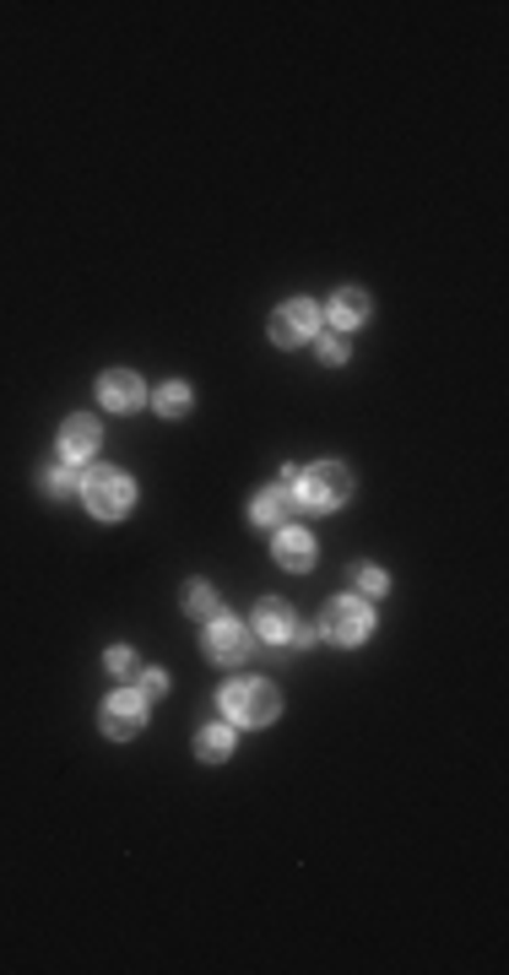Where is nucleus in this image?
Returning <instances> with one entry per match:
<instances>
[{"label": "nucleus", "mask_w": 509, "mask_h": 975, "mask_svg": "<svg viewBox=\"0 0 509 975\" xmlns=\"http://www.w3.org/2000/svg\"><path fill=\"white\" fill-rule=\"evenodd\" d=\"M298 504L309 510V515H331V510H341L347 504V494H352V472L341 466V461H315L309 472H298Z\"/></svg>", "instance_id": "nucleus-1"}, {"label": "nucleus", "mask_w": 509, "mask_h": 975, "mask_svg": "<svg viewBox=\"0 0 509 975\" xmlns=\"http://www.w3.org/2000/svg\"><path fill=\"white\" fill-rule=\"evenodd\" d=\"M82 499H87V510H92L98 521H120V515L136 504V488H131V477L114 472V466H87Z\"/></svg>", "instance_id": "nucleus-2"}, {"label": "nucleus", "mask_w": 509, "mask_h": 975, "mask_svg": "<svg viewBox=\"0 0 509 975\" xmlns=\"http://www.w3.org/2000/svg\"><path fill=\"white\" fill-rule=\"evenodd\" d=\"M223 710L234 726H271L282 715V694L271 683H228L223 689Z\"/></svg>", "instance_id": "nucleus-3"}, {"label": "nucleus", "mask_w": 509, "mask_h": 975, "mask_svg": "<svg viewBox=\"0 0 509 975\" xmlns=\"http://www.w3.org/2000/svg\"><path fill=\"white\" fill-rule=\"evenodd\" d=\"M369 628H374V608H369L363 597H337V602H326L320 634H326L331 645H363Z\"/></svg>", "instance_id": "nucleus-4"}, {"label": "nucleus", "mask_w": 509, "mask_h": 975, "mask_svg": "<svg viewBox=\"0 0 509 975\" xmlns=\"http://www.w3.org/2000/svg\"><path fill=\"white\" fill-rule=\"evenodd\" d=\"M309 337H320V304L287 298V304L271 315V342H276V348H298V342H309Z\"/></svg>", "instance_id": "nucleus-5"}, {"label": "nucleus", "mask_w": 509, "mask_h": 975, "mask_svg": "<svg viewBox=\"0 0 509 975\" xmlns=\"http://www.w3.org/2000/svg\"><path fill=\"white\" fill-rule=\"evenodd\" d=\"M201 645H206V656L217 661V667H239L245 656H250L255 634L245 623H234L228 613H217V619L206 623V634H201Z\"/></svg>", "instance_id": "nucleus-6"}, {"label": "nucleus", "mask_w": 509, "mask_h": 975, "mask_svg": "<svg viewBox=\"0 0 509 975\" xmlns=\"http://www.w3.org/2000/svg\"><path fill=\"white\" fill-rule=\"evenodd\" d=\"M142 726H147V694H142V689H125V694H114V700L103 705V737L125 742V737H136Z\"/></svg>", "instance_id": "nucleus-7"}, {"label": "nucleus", "mask_w": 509, "mask_h": 975, "mask_svg": "<svg viewBox=\"0 0 509 975\" xmlns=\"http://www.w3.org/2000/svg\"><path fill=\"white\" fill-rule=\"evenodd\" d=\"M98 401H103L109 412H136V407L147 401V385H142V374H131V369H109V374L98 379Z\"/></svg>", "instance_id": "nucleus-8"}, {"label": "nucleus", "mask_w": 509, "mask_h": 975, "mask_svg": "<svg viewBox=\"0 0 509 975\" xmlns=\"http://www.w3.org/2000/svg\"><path fill=\"white\" fill-rule=\"evenodd\" d=\"M271 558H276V569H287V575H304L309 564H315V536L304 532V526H276V542H271Z\"/></svg>", "instance_id": "nucleus-9"}, {"label": "nucleus", "mask_w": 509, "mask_h": 975, "mask_svg": "<svg viewBox=\"0 0 509 975\" xmlns=\"http://www.w3.org/2000/svg\"><path fill=\"white\" fill-rule=\"evenodd\" d=\"M298 515V499H293V488H260L250 499V521L260 532H276V526H287Z\"/></svg>", "instance_id": "nucleus-10"}, {"label": "nucleus", "mask_w": 509, "mask_h": 975, "mask_svg": "<svg viewBox=\"0 0 509 975\" xmlns=\"http://www.w3.org/2000/svg\"><path fill=\"white\" fill-rule=\"evenodd\" d=\"M320 320H326L331 331H358V326L369 320V293H363V287H341L337 298H331V309H320Z\"/></svg>", "instance_id": "nucleus-11"}, {"label": "nucleus", "mask_w": 509, "mask_h": 975, "mask_svg": "<svg viewBox=\"0 0 509 975\" xmlns=\"http://www.w3.org/2000/svg\"><path fill=\"white\" fill-rule=\"evenodd\" d=\"M293 608L282 602V597H265L260 608H255V634L265 639V645H287V634H293Z\"/></svg>", "instance_id": "nucleus-12"}, {"label": "nucleus", "mask_w": 509, "mask_h": 975, "mask_svg": "<svg viewBox=\"0 0 509 975\" xmlns=\"http://www.w3.org/2000/svg\"><path fill=\"white\" fill-rule=\"evenodd\" d=\"M98 418H87V412H77V418H66V429H60V450H66V461L71 466H82L87 455L98 450Z\"/></svg>", "instance_id": "nucleus-13"}, {"label": "nucleus", "mask_w": 509, "mask_h": 975, "mask_svg": "<svg viewBox=\"0 0 509 975\" xmlns=\"http://www.w3.org/2000/svg\"><path fill=\"white\" fill-rule=\"evenodd\" d=\"M77 488H82V472H77L71 461L44 466V494H49V499H66V494H77Z\"/></svg>", "instance_id": "nucleus-14"}, {"label": "nucleus", "mask_w": 509, "mask_h": 975, "mask_svg": "<svg viewBox=\"0 0 509 975\" xmlns=\"http://www.w3.org/2000/svg\"><path fill=\"white\" fill-rule=\"evenodd\" d=\"M195 753H201L206 764H223V759L234 753V732H228V726H206V732L195 737Z\"/></svg>", "instance_id": "nucleus-15"}, {"label": "nucleus", "mask_w": 509, "mask_h": 975, "mask_svg": "<svg viewBox=\"0 0 509 975\" xmlns=\"http://www.w3.org/2000/svg\"><path fill=\"white\" fill-rule=\"evenodd\" d=\"M184 613H190V619H201V623H212L217 613H223V602H217V591H212V586H201V580H195V586H184Z\"/></svg>", "instance_id": "nucleus-16"}, {"label": "nucleus", "mask_w": 509, "mask_h": 975, "mask_svg": "<svg viewBox=\"0 0 509 975\" xmlns=\"http://www.w3.org/2000/svg\"><path fill=\"white\" fill-rule=\"evenodd\" d=\"M152 407H158L163 418H184V412H190V385H163V390L152 396Z\"/></svg>", "instance_id": "nucleus-17"}, {"label": "nucleus", "mask_w": 509, "mask_h": 975, "mask_svg": "<svg viewBox=\"0 0 509 975\" xmlns=\"http://www.w3.org/2000/svg\"><path fill=\"white\" fill-rule=\"evenodd\" d=\"M358 591H363V597H380V591H391V575H385L380 564H358Z\"/></svg>", "instance_id": "nucleus-18"}, {"label": "nucleus", "mask_w": 509, "mask_h": 975, "mask_svg": "<svg viewBox=\"0 0 509 975\" xmlns=\"http://www.w3.org/2000/svg\"><path fill=\"white\" fill-rule=\"evenodd\" d=\"M315 353H320V363H347V337H341V331H320V337H315Z\"/></svg>", "instance_id": "nucleus-19"}, {"label": "nucleus", "mask_w": 509, "mask_h": 975, "mask_svg": "<svg viewBox=\"0 0 509 975\" xmlns=\"http://www.w3.org/2000/svg\"><path fill=\"white\" fill-rule=\"evenodd\" d=\"M103 667H109V672H114V678H136V656H131V650H125V645H114V650H109V656H103Z\"/></svg>", "instance_id": "nucleus-20"}, {"label": "nucleus", "mask_w": 509, "mask_h": 975, "mask_svg": "<svg viewBox=\"0 0 509 975\" xmlns=\"http://www.w3.org/2000/svg\"><path fill=\"white\" fill-rule=\"evenodd\" d=\"M315 639H320V628H315V623L293 619V634H287V645H293V650H304V645H315Z\"/></svg>", "instance_id": "nucleus-21"}, {"label": "nucleus", "mask_w": 509, "mask_h": 975, "mask_svg": "<svg viewBox=\"0 0 509 975\" xmlns=\"http://www.w3.org/2000/svg\"><path fill=\"white\" fill-rule=\"evenodd\" d=\"M142 694H147V700H163V694H169V678H163V672H142Z\"/></svg>", "instance_id": "nucleus-22"}]
</instances>
